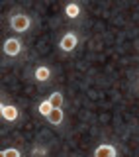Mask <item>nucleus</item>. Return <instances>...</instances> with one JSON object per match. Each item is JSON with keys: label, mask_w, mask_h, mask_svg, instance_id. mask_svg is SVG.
I'll return each instance as SVG.
<instances>
[{"label": "nucleus", "mask_w": 139, "mask_h": 157, "mask_svg": "<svg viewBox=\"0 0 139 157\" xmlns=\"http://www.w3.org/2000/svg\"><path fill=\"white\" fill-rule=\"evenodd\" d=\"M10 24V29L16 33H26L29 32V28H32V16L26 12H14L12 16L8 20Z\"/></svg>", "instance_id": "1"}, {"label": "nucleus", "mask_w": 139, "mask_h": 157, "mask_svg": "<svg viewBox=\"0 0 139 157\" xmlns=\"http://www.w3.org/2000/svg\"><path fill=\"white\" fill-rule=\"evenodd\" d=\"M2 51H4V55H6V57H18L20 53L24 51L22 39H20V37H8V39H4Z\"/></svg>", "instance_id": "2"}, {"label": "nucleus", "mask_w": 139, "mask_h": 157, "mask_svg": "<svg viewBox=\"0 0 139 157\" xmlns=\"http://www.w3.org/2000/svg\"><path fill=\"white\" fill-rule=\"evenodd\" d=\"M77 47H78V36H77V32L63 33V37L59 39V49H61L63 53H73Z\"/></svg>", "instance_id": "3"}, {"label": "nucleus", "mask_w": 139, "mask_h": 157, "mask_svg": "<svg viewBox=\"0 0 139 157\" xmlns=\"http://www.w3.org/2000/svg\"><path fill=\"white\" fill-rule=\"evenodd\" d=\"M33 78H36L37 82H41V85H45L53 78V69L49 65H39L33 69Z\"/></svg>", "instance_id": "4"}, {"label": "nucleus", "mask_w": 139, "mask_h": 157, "mask_svg": "<svg viewBox=\"0 0 139 157\" xmlns=\"http://www.w3.org/2000/svg\"><path fill=\"white\" fill-rule=\"evenodd\" d=\"M0 116H2V120H6V122H16L20 118V110L14 104L2 102V104H0Z\"/></svg>", "instance_id": "5"}, {"label": "nucleus", "mask_w": 139, "mask_h": 157, "mask_svg": "<svg viewBox=\"0 0 139 157\" xmlns=\"http://www.w3.org/2000/svg\"><path fill=\"white\" fill-rule=\"evenodd\" d=\"M92 157H118V147L112 144H100L94 149Z\"/></svg>", "instance_id": "6"}, {"label": "nucleus", "mask_w": 139, "mask_h": 157, "mask_svg": "<svg viewBox=\"0 0 139 157\" xmlns=\"http://www.w3.org/2000/svg\"><path fill=\"white\" fill-rule=\"evenodd\" d=\"M65 16L69 20H78L82 16V8H81V4H77V2H71V4H67L65 6Z\"/></svg>", "instance_id": "7"}, {"label": "nucleus", "mask_w": 139, "mask_h": 157, "mask_svg": "<svg viewBox=\"0 0 139 157\" xmlns=\"http://www.w3.org/2000/svg\"><path fill=\"white\" fill-rule=\"evenodd\" d=\"M45 120L49 122L51 126H61L63 122H65V112H63V108H55V110L49 114Z\"/></svg>", "instance_id": "8"}, {"label": "nucleus", "mask_w": 139, "mask_h": 157, "mask_svg": "<svg viewBox=\"0 0 139 157\" xmlns=\"http://www.w3.org/2000/svg\"><path fill=\"white\" fill-rule=\"evenodd\" d=\"M47 100L53 104V108H63V104H65V96H63L61 90H53Z\"/></svg>", "instance_id": "9"}, {"label": "nucleus", "mask_w": 139, "mask_h": 157, "mask_svg": "<svg viewBox=\"0 0 139 157\" xmlns=\"http://www.w3.org/2000/svg\"><path fill=\"white\" fill-rule=\"evenodd\" d=\"M53 110H55V108H53V104H51L49 100H41V102L37 104V112H39V114H41L43 118H47Z\"/></svg>", "instance_id": "10"}, {"label": "nucleus", "mask_w": 139, "mask_h": 157, "mask_svg": "<svg viewBox=\"0 0 139 157\" xmlns=\"http://www.w3.org/2000/svg\"><path fill=\"white\" fill-rule=\"evenodd\" d=\"M0 157H22V151L18 147H6L0 151Z\"/></svg>", "instance_id": "11"}, {"label": "nucleus", "mask_w": 139, "mask_h": 157, "mask_svg": "<svg viewBox=\"0 0 139 157\" xmlns=\"http://www.w3.org/2000/svg\"><path fill=\"white\" fill-rule=\"evenodd\" d=\"M137 92H139V82H137Z\"/></svg>", "instance_id": "12"}]
</instances>
